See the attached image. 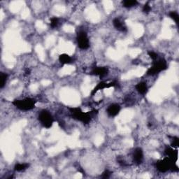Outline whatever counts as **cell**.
I'll return each mask as SVG.
<instances>
[{"label":"cell","mask_w":179,"mask_h":179,"mask_svg":"<svg viewBox=\"0 0 179 179\" xmlns=\"http://www.w3.org/2000/svg\"><path fill=\"white\" fill-rule=\"evenodd\" d=\"M69 110L73 118L76 120L81 121L83 124L89 123L92 118L98 113L97 112L98 110H92V111H89L88 113H84L81 110L80 108H71Z\"/></svg>","instance_id":"obj_1"},{"label":"cell","mask_w":179,"mask_h":179,"mask_svg":"<svg viewBox=\"0 0 179 179\" xmlns=\"http://www.w3.org/2000/svg\"><path fill=\"white\" fill-rule=\"evenodd\" d=\"M12 104L17 109L27 111L34 109L36 101L32 98H25L23 99H15Z\"/></svg>","instance_id":"obj_2"},{"label":"cell","mask_w":179,"mask_h":179,"mask_svg":"<svg viewBox=\"0 0 179 179\" xmlns=\"http://www.w3.org/2000/svg\"><path fill=\"white\" fill-rule=\"evenodd\" d=\"M167 63L164 59H160L158 61H154L152 63V66L148 70L147 75L149 76H153V75L158 74L162 71L167 69Z\"/></svg>","instance_id":"obj_3"},{"label":"cell","mask_w":179,"mask_h":179,"mask_svg":"<svg viewBox=\"0 0 179 179\" xmlns=\"http://www.w3.org/2000/svg\"><path fill=\"white\" fill-rule=\"evenodd\" d=\"M39 120L46 128H50L53 123V118L48 110H42L39 114Z\"/></svg>","instance_id":"obj_4"},{"label":"cell","mask_w":179,"mask_h":179,"mask_svg":"<svg viewBox=\"0 0 179 179\" xmlns=\"http://www.w3.org/2000/svg\"><path fill=\"white\" fill-rule=\"evenodd\" d=\"M156 167L159 170V171L164 172L167 171L168 170L172 169L174 171V162L172 159L170 158H166L164 160L159 161L156 163Z\"/></svg>","instance_id":"obj_5"},{"label":"cell","mask_w":179,"mask_h":179,"mask_svg":"<svg viewBox=\"0 0 179 179\" xmlns=\"http://www.w3.org/2000/svg\"><path fill=\"white\" fill-rule=\"evenodd\" d=\"M77 43H78V47L81 49L86 50L89 48L90 42L88 39L87 33L84 31H81L78 33L77 35Z\"/></svg>","instance_id":"obj_6"},{"label":"cell","mask_w":179,"mask_h":179,"mask_svg":"<svg viewBox=\"0 0 179 179\" xmlns=\"http://www.w3.org/2000/svg\"><path fill=\"white\" fill-rule=\"evenodd\" d=\"M143 159V150L141 148H137L134 150L133 153V160L137 165H140L142 162Z\"/></svg>","instance_id":"obj_7"},{"label":"cell","mask_w":179,"mask_h":179,"mask_svg":"<svg viewBox=\"0 0 179 179\" xmlns=\"http://www.w3.org/2000/svg\"><path fill=\"white\" fill-rule=\"evenodd\" d=\"M120 110V107L118 104H110L107 110V113L110 117H115L119 113Z\"/></svg>","instance_id":"obj_8"},{"label":"cell","mask_w":179,"mask_h":179,"mask_svg":"<svg viewBox=\"0 0 179 179\" xmlns=\"http://www.w3.org/2000/svg\"><path fill=\"white\" fill-rule=\"evenodd\" d=\"M116 82H112V83H107L104 82V81H101V82L98 83V85H97L96 87L94 88V90H92V92L91 93V95L93 96L94 94L97 93V92H98L99 90H103V89H104V88H107L113 87V86L116 85Z\"/></svg>","instance_id":"obj_9"},{"label":"cell","mask_w":179,"mask_h":179,"mask_svg":"<svg viewBox=\"0 0 179 179\" xmlns=\"http://www.w3.org/2000/svg\"><path fill=\"white\" fill-rule=\"evenodd\" d=\"M92 74L96 75V76H99L100 78H103V77H104L108 74V73H109V69L106 67H96L92 70Z\"/></svg>","instance_id":"obj_10"},{"label":"cell","mask_w":179,"mask_h":179,"mask_svg":"<svg viewBox=\"0 0 179 179\" xmlns=\"http://www.w3.org/2000/svg\"><path fill=\"white\" fill-rule=\"evenodd\" d=\"M113 26L116 30L122 32H125L127 31V27L123 23V22L120 21V19L118 18H115L113 21Z\"/></svg>","instance_id":"obj_11"},{"label":"cell","mask_w":179,"mask_h":179,"mask_svg":"<svg viewBox=\"0 0 179 179\" xmlns=\"http://www.w3.org/2000/svg\"><path fill=\"white\" fill-rule=\"evenodd\" d=\"M136 89L139 93L141 94H144L147 92L148 91V87L146 83L145 82H141L139 83L137 85H136Z\"/></svg>","instance_id":"obj_12"},{"label":"cell","mask_w":179,"mask_h":179,"mask_svg":"<svg viewBox=\"0 0 179 179\" xmlns=\"http://www.w3.org/2000/svg\"><path fill=\"white\" fill-rule=\"evenodd\" d=\"M59 60L63 65H67L72 62V57L67 54H62L59 56Z\"/></svg>","instance_id":"obj_13"},{"label":"cell","mask_w":179,"mask_h":179,"mask_svg":"<svg viewBox=\"0 0 179 179\" xmlns=\"http://www.w3.org/2000/svg\"><path fill=\"white\" fill-rule=\"evenodd\" d=\"M165 152V154L167 155L171 159L174 158H176V159H177L178 151H174V150L172 149L171 148H169V147L166 148Z\"/></svg>","instance_id":"obj_14"},{"label":"cell","mask_w":179,"mask_h":179,"mask_svg":"<svg viewBox=\"0 0 179 179\" xmlns=\"http://www.w3.org/2000/svg\"><path fill=\"white\" fill-rule=\"evenodd\" d=\"M138 4V2L136 0H125L123 2V6L125 8H131L136 6Z\"/></svg>","instance_id":"obj_15"},{"label":"cell","mask_w":179,"mask_h":179,"mask_svg":"<svg viewBox=\"0 0 179 179\" xmlns=\"http://www.w3.org/2000/svg\"><path fill=\"white\" fill-rule=\"evenodd\" d=\"M30 165L27 163H23V164H17L15 165L14 169L16 171H22L29 167Z\"/></svg>","instance_id":"obj_16"},{"label":"cell","mask_w":179,"mask_h":179,"mask_svg":"<svg viewBox=\"0 0 179 179\" xmlns=\"http://www.w3.org/2000/svg\"><path fill=\"white\" fill-rule=\"evenodd\" d=\"M6 80H7V74L1 72L0 74V88H3L4 87L6 83Z\"/></svg>","instance_id":"obj_17"},{"label":"cell","mask_w":179,"mask_h":179,"mask_svg":"<svg viewBox=\"0 0 179 179\" xmlns=\"http://www.w3.org/2000/svg\"><path fill=\"white\" fill-rule=\"evenodd\" d=\"M169 16L171 17V18L174 20V21L176 22V23L178 25V22H179V15L178 14L177 12L176 11H171L169 13Z\"/></svg>","instance_id":"obj_18"},{"label":"cell","mask_w":179,"mask_h":179,"mask_svg":"<svg viewBox=\"0 0 179 179\" xmlns=\"http://www.w3.org/2000/svg\"><path fill=\"white\" fill-rule=\"evenodd\" d=\"M59 23V19L56 17H53L52 18H50V26L51 27H57V25Z\"/></svg>","instance_id":"obj_19"},{"label":"cell","mask_w":179,"mask_h":179,"mask_svg":"<svg viewBox=\"0 0 179 179\" xmlns=\"http://www.w3.org/2000/svg\"><path fill=\"white\" fill-rule=\"evenodd\" d=\"M148 54L150 56V57L152 59L153 61H155L157 59H158V54L155 53L153 52V51H149L148 52Z\"/></svg>","instance_id":"obj_20"},{"label":"cell","mask_w":179,"mask_h":179,"mask_svg":"<svg viewBox=\"0 0 179 179\" xmlns=\"http://www.w3.org/2000/svg\"><path fill=\"white\" fill-rule=\"evenodd\" d=\"M151 11V6L149 5V2H147L146 4H145L144 6H143V11L144 13H149Z\"/></svg>","instance_id":"obj_21"},{"label":"cell","mask_w":179,"mask_h":179,"mask_svg":"<svg viewBox=\"0 0 179 179\" xmlns=\"http://www.w3.org/2000/svg\"><path fill=\"white\" fill-rule=\"evenodd\" d=\"M179 145V139L178 137H174L173 142L171 143V146L173 147H178Z\"/></svg>","instance_id":"obj_22"},{"label":"cell","mask_w":179,"mask_h":179,"mask_svg":"<svg viewBox=\"0 0 179 179\" xmlns=\"http://www.w3.org/2000/svg\"><path fill=\"white\" fill-rule=\"evenodd\" d=\"M112 174L111 172L109 171V170H106V171L102 174V176H101V177H102L103 178H108L110 177V174Z\"/></svg>","instance_id":"obj_23"}]
</instances>
